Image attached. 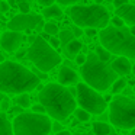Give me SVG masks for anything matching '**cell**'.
Masks as SVG:
<instances>
[{
	"label": "cell",
	"instance_id": "obj_35",
	"mask_svg": "<svg viewBox=\"0 0 135 135\" xmlns=\"http://www.w3.org/2000/svg\"><path fill=\"white\" fill-rule=\"evenodd\" d=\"M73 35L74 36H81L83 35V31H81V28H79V26H76V28H73Z\"/></svg>",
	"mask_w": 135,
	"mask_h": 135
},
{
	"label": "cell",
	"instance_id": "obj_33",
	"mask_svg": "<svg viewBox=\"0 0 135 135\" xmlns=\"http://www.w3.org/2000/svg\"><path fill=\"white\" fill-rule=\"evenodd\" d=\"M84 33L87 36H94L97 33V29H94V28H84Z\"/></svg>",
	"mask_w": 135,
	"mask_h": 135
},
{
	"label": "cell",
	"instance_id": "obj_7",
	"mask_svg": "<svg viewBox=\"0 0 135 135\" xmlns=\"http://www.w3.org/2000/svg\"><path fill=\"white\" fill-rule=\"evenodd\" d=\"M26 54L29 61L42 73H48L61 62V55L41 35L32 41Z\"/></svg>",
	"mask_w": 135,
	"mask_h": 135
},
{
	"label": "cell",
	"instance_id": "obj_4",
	"mask_svg": "<svg viewBox=\"0 0 135 135\" xmlns=\"http://www.w3.org/2000/svg\"><path fill=\"white\" fill-rule=\"evenodd\" d=\"M100 45L110 54L135 60V36L125 26H105L99 32Z\"/></svg>",
	"mask_w": 135,
	"mask_h": 135
},
{
	"label": "cell",
	"instance_id": "obj_16",
	"mask_svg": "<svg viewBox=\"0 0 135 135\" xmlns=\"http://www.w3.org/2000/svg\"><path fill=\"white\" fill-rule=\"evenodd\" d=\"M62 12H61V7L58 4H50V6H45L44 10H42V18H61Z\"/></svg>",
	"mask_w": 135,
	"mask_h": 135
},
{
	"label": "cell",
	"instance_id": "obj_46",
	"mask_svg": "<svg viewBox=\"0 0 135 135\" xmlns=\"http://www.w3.org/2000/svg\"><path fill=\"white\" fill-rule=\"evenodd\" d=\"M0 35H2V32H0Z\"/></svg>",
	"mask_w": 135,
	"mask_h": 135
},
{
	"label": "cell",
	"instance_id": "obj_41",
	"mask_svg": "<svg viewBox=\"0 0 135 135\" xmlns=\"http://www.w3.org/2000/svg\"><path fill=\"white\" fill-rule=\"evenodd\" d=\"M131 135H135V128H132V129H131Z\"/></svg>",
	"mask_w": 135,
	"mask_h": 135
},
{
	"label": "cell",
	"instance_id": "obj_27",
	"mask_svg": "<svg viewBox=\"0 0 135 135\" xmlns=\"http://www.w3.org/2000/svg\"><path fill=\"white\" fill-rule=\"evenodd\" d=\"M31 109H32L33 113H45V109L41 103H39V105L38 103H36V105H31Z\"/></svg>",
	"mask_w": 135,
	"mask_h": 135
},
{
	"label": "cell",
	"instance_id": "obj_13",
	"mask_svg": "<svg viewBox=\"0 0 135 135\" xmlns=\"http://www.w3.org/2000/svg\"><path fill=\"white\" fill-rule=\"evenodd\" d=\"M116 16H119L125 23L135 26V4H123L116 9Z\"/></svg>",
	"mask_w": 135,
	"mask_h": 135
},
{
	"label": "cell",
	"instance_id": "obj_43",
	"mask_svg": "<svg viewBox=\"0 0 135 135\" xmlns=\"http://www.w3.org/2000/svg\"><path fill=\"white\" fill-rule=\"evenodd\" d=\"M94 2H97V4H100V3L103 2V0H94Z\"/></svg>",
	"mask_w": 135,
	"mask_h": 135
},
{
	"label": "cell",
	"instance_id": "obj_25",
	"mask_svg": "<svg viewBox=\"0 0 135 135\" xmlns=\"http://www.w3.org/2000/svg\"><path fill=\"white\" fill-rule=\"evenodd\" d=\"M18 9L21 13H29L31 10V4L28 0H18Z\"/></svg>",
	"mask_w": 135,
	"mask_h": 135
},
{
	"label": "cell",
	"instance_id": "obj_21",
	"mask_svg": "<svg viewBox=\"0 0 135 135\" xmlns=\"http://www.w3.org/2000/svg\"><path fill=\"white\" fill-rule=\"evenodd\" d=\"M73 113H74V116L77 118V120H80V122H87V120L90 119V113H89L87 110H84V109H81V108H76Z\"/></svg>",
	"mask_w": 135,
	"mask_h": 135
},
{
	"label": "cell",
	"instance_id": "obj_26",
	"mask_svg": "<svg viewBox=\"0 0 135 135\" xmlns=\"http://www.w3.org/2000/svg\"><path fill=\"white\" fill-rule=\"evenodd\" d=\"M55 2L58 3V6H73L80 0H55Z\"/></svg>",
	"mask_w": 135,
	"mask_h": 135
},
{
	"label": "cell",
	"instance_id": "obj_20",
	"mask_svg": "<svg viewBox=\"0 0 135 135\" xmlns=\"http://www.w3.org/2000/svg\"><path fill=\"white\" fill-rule=\"evenodd\" d=\"M16 103H18L19 108L22 109H28L31 108V97L28 93H21L18 94V97H16Z\"/></svg>",
	"mask_w": 135,
	"mask_h": 135
},
{
	"label": "cell",
	"instance_id": "obj_3",
	"mask_svg": "<svg viewBox=\"0 0 135 135\" xmlns=\"http://www.w3.org/2000/svg\"><path fill=\"white\" fill-rule=\"evenodd\" d=\"M80 73L87 86L96 91H105L112 86V83L118 79V74L112 70L110 64L100 61L94 52L86 55V61L80 65Z\"/></svg>",
	"mask_w": 135,
	"mask_h": 135
},
{
	"label": "cell",
	"instance_id": "obj_18",
	"mask_svg": "<svg viewBox=\"0 0 135 135\" xmlns=\"http://www.w3.org/2000/svg\"><path fill=\"white\" fill-rule=\"evenodd\" d=\"M0 135H13L12 123L7 120L3 113H0Z\"/></svg>",
	"mask_w": 135,
	"mask_h": 135
},
{
	"label": "cell",
	"instance_id": "obj_38",
	"mask_svg": "<svg viewBox=\"0 0 135 135\" xmlns=\"http://www.w3.org/2000/svg\"><path fill=\"white\" fill-rule=\"evenodd\" d=\"M103 99H105V102H106V103H108V102H110V100H112V96H110V94H108V96H105Z\"/></svg>",
	"mask_w": 135,
	"mask_h": 135
},
{
	"label": "cell",
	"instance_id": "obj_36",
	"mask_svg": "<svg viewBox=\"0 0 135 135\" xmlns=\"http://www.w3.org/2000/svg\"><path fill=\"white\" fill-rule=\"evenodd\" d=\"M55 0H38V3L42 4V6H50V4H54Z\"/></svg>",
	"mask_w": 135,
	"mask_h": 135
},
{
	"label": "cell",
	"instance_id": "obj_12",
	"mask_svg": "<svg viewBox=\"0 0 135 135\" xmlns=\"http://www.w3.org/2000/svg\"><path fill=\"white\" fill-rule=\"evenodd\" d=\"M79 80V74L73 70V68L67 67V65H62L58 71V81L60 84L62 86H70V84H74L77 83Z\"/></svg>",
	"mask_w": 135,
	"mask_h": 135
},
{
	"label": "cell",
	"instance_id": "obj_37",
	"mask_svg": "<svg viewBox=\"0 0 135 135\" xmlns=\"http://www.w3.org/2000/svg\"><path fill=\"white\" fill-rule=\"evenodd\" d=\"M55 135H71V132L70 131H58Z\"/></svg>",
	"mask_w": 135,
	"mask_h": 135
},
{
	"label": "cell",
	"instance_id": "obj_15",
	"mask_svg": "<svg viewBox=\"0 0 135 135\" xmlns=\"http://www.w3.org/2000/svg\"><path fill=\"white\" fill-rule=\"evenodd\" d=\"M81 48H83L81 42H80L79 39L73 38L70 42H67V44H65V52H67L68 57H76L77 54L81 51Z\"/></svg>",
	"mask_w": 135,
	"mask_h": 135
},
{
	"label": "cell",
	"instance_id": "obj_40",
	"mask_svg": "<svg viewBox=\"0 0 135 135\" xmlns=\"http://www.w3.org/2000/svg\"><path fill=\"white\" fill-rule=\"evenodd\" d=\"M131 71H132V73L135 74V64H134V65H132V67H131Z\"/></svg>",
	"mask_w": 135,
	"mask_h": 135
},
{
	"label": "cell",
	"instance_id": "obj_24",
	"mask_svg": "<svg viewBox=\"0 0 135 135\" xmlns=\"http://www.w3.org/2000/svg\"><path fill=\"white\" fill-rule=\"evenodd\" d=\"M58 33H60V44H64V45L74 38L73 32H71V31H67V29L61 31V32H58Z\"/></svg>",
	"mask_w": 135,
	"mask_h": 135
},
{
	"label": "cell",
	"instance_id": "obj_22",
	"mask_svg": "<svg viewBox=\"0 0 135 135\" xmlns=\"http://www.w3.org/2000/svg\"><path fill=\"white\" fill-rule=\"evenodd\" d=\"M94 54L97 55V58H99L100 61L109 62V60H110V52H109V51H106L102 45H100V47H96V52H94Z\"/></svg>",
	"mask_w": 135,
	"mask_h": 135
},
{
	"label": "cell",
	"instance_id": "obj_44",
	"mask_svg": "<svg viewBox=\"0 0 135 135\" xmlns=\"http://www.w3.org/2000/svg\"><path fill=\"white\" fill-rule=\"evenodd\" d=\"M134 93H135V83H134Z\"/></svg>",
	"mask_w": 135,
	"mask_h": 135
},
{
	"label": "cell",
	"instance_id": "obj_29",
	"mask_svg": "<svg viewBox=\"0 0 135 135\" xmlns=\"http://www.w3.org/2000/svg\"><path fill=\"white\" fill-rule=\"evenodd\" d=\"M47 42L54 48V50H55V48H58L60 45H61V44H60V39H58V38H54V36H50V39H48Z\"/></svg>",
	"mask_w": 135,
	"mask_h": 135
},
{
	"label": "cell",
	"instance_id": "obj_30",
	"mask_svg": "<svg viewBox=\"0 0 135 135\" xmlns=\"http://www.w3.org/2000/svg\"><path fill=\"white\" fill-rule=\"evenodd\" d=\"M0 109L3 112L9 110V99H7V97H3V99L0 100Z\"/></svg>",
	"mask_w": 135,
	"mask_h": 135
},
{
	"label": "cell",
	"instance_id": "obj_28",
	"mask_svg": "<svg viewBox=\"0 0 135 135\" xmlns=\"http://www.w3.org/2000/svg\"><path fill=\"white\" fill-rule=\"evenodd\" d=\"M109 22H112V23H113V26H125V22H123L122 19L119 18V16L110 18V21H109Z\"/></svg>",
	"mask_w": 135,
	"mask_h": 135
},
{
	"label": "cell",
	"instance_id": "obj_23",
	"mask_svg": "<svg viewBox=\"0 0 135 135\" xmlns=\"http://www.w3.org/2000/svg\"><path fill=\"white\" fill-rule=\"evenodd\" d=\"M44 32L45 33H48L50 36H52V35H57V33L60 32V29H58V25L57 23H52V22H47V23H44Z\"/></svg>",
	"mask_w": 135,
	"mask_h": 135
},
{
	"label": "cell",
	"instance_id": "obj_2",
	"mask_svg": "<svg viewBox=\"0 0 135 135\" xmlns=\"http://www.w3.org/2000/svg\"><path fill=\"white\" fill-rule=\"evenodd\" d=\"M38 100L45 109V113L55 120H65L77 108L76 99L68 89L60 83H48L41 89Z\"/></svg>",
	"mask_w": 135,
	"mask_h": 135
},
{
	"label": "cell",
	"instance_id": "obj_42",
	"mask_svg": "<svg viewBox=\"0 0 135 135\" xmlns=\"http://www.w3.org/2000/svg\"><path fill=\"white\" fill-rule=\"evenodd\" d=\"M2 61H4V58H3V55L0 54V62H2Z\"/></svg>",
	"mask_w": 135,
	"mask_h": 135
},
{
	"label": "cell",
	"instance_id": "obj_8",
	"mask_svg": "<svg viewBox=\"0 0 135 135\" xmlns=\"http://www.w3.org/2000/svg\"><path fill=\"white\" fill-rule=\"evenodd\" d=\"M109 119L116 128H135V99L119 94L116 97H112L109 102Z\"/></svg>",
	"mask_w": 135,
	"mask_h": 135
},
{
	"label": "cell",
	"instance_id": "obj_32",
	"mask_svg": "<svg viewBox=\"0 0 135 135\" xmlns=\"http://www.w3.org/2000/svg\"><path fill=\"white\" fill-rule=\"evenodd\" d=\"M9 9H10V6H9V3L7 2H0V12L2 13H6V12H9Z\"/></svg>",
	"mask_w": 135,
	"mask_h": 135
},
{
	"label": "cell",
	"instance_id": "obj_17",
	"mask_svg": "<svg viewBox=\"0 0 135 135\" xmlns=\"http://www.w3.org/2000/svg\"><path fill=\"white\" fill-rule=\"evenodd\" d=\"M93 132H94V135H109L112 132V128L109 123L97 120V122L93 123Z\"/></svg>",
	"mask_w": 135,
	"mask_h": 135
},
{
	"label": "cell",
	"instance_id": "obj_45",
	"mask_svg": "<svg viewBox=\"0 0 135 135\" xmlns=\"http://www.w3.org/2000/svg\"><path fill=\"white\" fill-rule=\"evenodd\" d=\"M2 99H3V96H0V100H2Z\"/></svg>",
	"mask_w": 135,
	"mask_h": 135
},
{
	"label": "cell",
	"instance_id": "obj_6",
	"mask_svg": "<svg viewBox=\"0 0 135 135\" xmlns=\"http://www.w3.org/2000/svg\"><path fill=\"white\" fill-rule=\"evenodd\" d=\"M13 135H50L52 122L45 113H19L12 122Z\"/></svg>",
	"mask_w": 135,
	"mask_h": 135
},
{
	"label": "cell",
	"instance_id": "obj_19",
	"mask_svg": "<svg viewBox=\"0 0 135 135\" xmlns=\"http://www.w3.org/2000/svg\"><path fill=\"white\" fill-rule=\"evenodd\" d=\"M125 87H126V80H125V79H122V77H118V79L115 80L113 83H112V86H110L112 93H113V94H119V93H122V91L125 90Z\"/></svg>",
	"mask_w": 135,
	"mask_h": 135
},
{
	"label": "cell",
	"instance_id": "obj_14",
	"mask_svg": "<svg viewBox=\"0 0 135 135\" xmlns=\"http://www.w3.org/2000/svg\"><path fill=\"white\" fill-rule=\"evenodd\" d=\"M112 70L118 74V76H126V74L131 73V61L129 58H125V57H118L112 61L110 64Z\"/></svg>",
	"mask_w": 135,
	"mask_h": 135
},
{
	"label": "cell",
	"instance_id": "obj_1",
	"mask_svg": "<svg viewBox=\"0 0 135 135\" xmlns=\"http://www.w3.org/2000/svg\"><path fill=\"white\" fill-rule=\"evenodd\" d=\"M41 83L33 71L19 62L4 60L0 62V91L7 94H21L35 90Z\"/></svg>",
	"mask_w": 135,
	"mask_h": 135
},
{
	"label": "cell",
	"instance_id": "obj_34",
	"mask_svg": "<svg viewBox=\"0 0 135 135\" xmlns=\"http://www.w3.org/2000/svg\"><path fill=\"white\" fill-rule=\"evenodd\" d=\"M128 3V0H113V6L116 7H120V6H123V4H126Z\"/></svg>",
	"mask_w": 135,
	"mask_h": 135
},
{
	"label": "cell",
	"instance_id": "obj_31",
	"mask_svg": "<svg viewBox=\"0 0 135 135\" xmlns=\"http://www.w3.org/2000/svg\"><path fill=\"white\" fill-rule=\"evenodd\" d=\"M74 58H76V62L79 65H83V64H84V61H86V55H84V54H81V52H79Z\"/></svg>",
	"mask_w": 135,
	"mask_h": 135
},
{
	"label": "cell",
	"instance_id": "obj_5",
	"mask_svg": "<svg viewBox=\"0 0 135 135\" xmlns=\"http://www.w3.org/2000/svg\"><path fill=\"white\" fill-rule=\"evenodd\" d=\"M71 21L79 28L103 29L110 21V13L102 4H73L68 10Z\"/></svg>",
	"mask_w": 135,
	"mask_h": 135
},
{
	"label": "cell",
	"instance_id": "obj_11",
	"mask_svg": "<svg viewBox=\"0 0 135 135\" xmlns=\"http://www.w3.org/2000/svg\"><path fill=\"white\" fill-rule=\"evenodd\" d=\"M23 42V35L22 32H16V31H7L3 35H0V47L3 48L6 52H16L19 47Z\"/></svg>",
	"mask_w": 135,
	"mask_h": 135
},
{
	"label": "cell",
	"instance_id": "obj_10",
	"mask_svg": "<svg viewBox=\"0 0 135 135\" xmlns=\"http://www.w3.org/2000/svg\"><path fill=\"white\" fill-rule=\"evenodd\" d=\"M44 18L41 15H33V13H21L12 18L7 23L10 31L16 32H25V31L41 29L44 26Z\"/></svg>",
	"mask_w": 135,
	"mask_h": 135
},
{
	"label": "cell",
	"instance_id": "obj_39",
	"mask_svg": "<svg viewBox=\"0 0 135 135\" xmlns=\"http://www.w3.org/2000/svg\"><path fill=\"white\" fill-rule=\"evenodd\" d=\"M129 32H131L132 35L135 36V26H131V29H129Z\"/></svg>",
	"mask_w": 135,
	"mask_h": 135
},
{
	"label": "cell",
	"instance_id": "obj_9",
	"mask_svg": "<svg viewBox=\"0 0 135 135\" xmlns=\"http://www.w3.org/2000/svg\"><path fill=\"white\" fill-rule=\"evenodd\" d=\"M76 103H79L80 108L87 110L90 115H100L108 108V103L105 102L103 96H100L94 89H91L86 83H77Z\"/></svg>",
	"mask_w": 135,
	"mask_h": 135
}]
</instances>
